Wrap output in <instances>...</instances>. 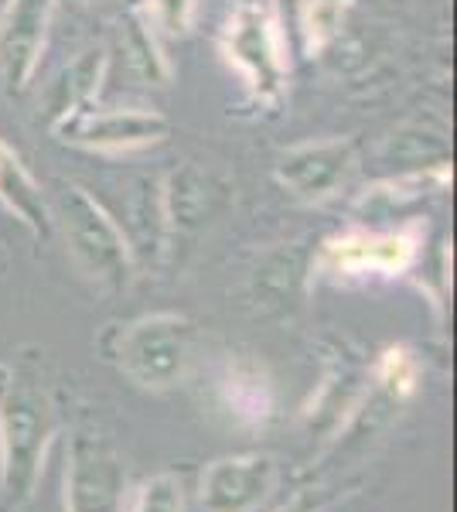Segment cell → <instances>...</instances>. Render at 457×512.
<instances>
[{"mask_svg":"<svg viewBox=\"0 0 457 512\" xmlns=\"http://www.w3.org/2000/svg\"><path fill=\"white\" fill-rule=\"evenodd\" d=\"M58 431V396L38 362L0 359V512H21L35 499Z\"/></svg>","mask_w":457,"mask_h":512,"instance_id":"obj_1","label":"cell"},{"mask_svg":"<svg viewBox=\"0 0 457 512\" xmlns=\"http://www.w3.org/2000/svg\"><path fill=\"white\" fill-rule=\"evenodd\" d=\"M219 52L256 106H284L290 89V48L280 0H232L222 18Z\"/></svg>","mask_w":457,"mask_h":512,"instance_id":"obj_2","label":"cell"},{"mask_svg":"<svg viewBox=\"0 0 457 512\" xmlns=\"http://www.w3.org/2000/svg\"><path fill=\"white\" fill-rule=\"evenodd\" d=\"M45 198L52 229L62 233L65 250H69L82 274L99 287H110V291L130 287V280L137 274V260L113 212L89 188L65 178L52 181Z\"/></svg>","mask_w":457,"mask_h":512,"instance_id":"obj_3","label":"cell"},{"mask_svg":"<svg viewBox=\"0 0 457 512\" xmlns=\"http://www.w3.org/2000/svg\"><path fill=\"white\" fill-rule=\"evenodd\" d=\"M198 328L185 315L157 311L127 325H110L99 338L103 359L147 393H168L188 379Z\"/></svg>","mask_w":457,"mask_h":512,"instance_id":"obj_4","label":"cell"},{"mask_svg":"<svg viewBox=\"0 0 457 512\" xmlns=\"http://www.w3.org/2000/svg\"><path fill=\"white\" fill-rule=\"evenodd\" d=\"M427 226L420 219L403 222L400 229H348L314 253L311 277H324L331 284H355V280L403 277L420 260Z\"/></svg>","mask_w":457,"mask_h":512,"instance_id":"obj_5","label":"cell"},{"mask_svg":"<svg viewBox=\"0 0 457 512\" xmlns=\"http://www.w3.org/2000/svg\"><path fill=\"white\" fill-rule=\"evenodd\" d=\"M127 492V461L113 437L79 420L65 444V512H123Z\"/></svg>","mask_w":457,"mask_h":512,"instance_id":"obj_6","label":"cell"},{"mask_svg":"<svg viewBox=\"0 0 457 512\" xmlns=\"http://www.w3.org/2000/svg\"><path fill=\"white\" fill-rule=\"evenodd\" d=\"M359 171V147L352 137H321L287 147L273 164V178L297 202L321 205L342 195Z\"/></svg>","mask_w":457,"mask_h":512,"instance_id":"obj_7","label":"cell"},{"mask_svg":"<svg viewBox=\"0 0 457 512\" xmlns=\"http://www.w3.org/2000/svg\"><path fill=\"white\" fill-rule=\"evenodd\" d=\"M52 134L69 147L93 154H130L171 137V120L144 106H89L72 120L58 123Z\"/></svg>","mask_w":457,"mask_h":512,"instance_id":"obj_8","label":"cell"},{"mask_svg":"<svg viewBox=\"0 0 457 512\" xmlns=\"http://www.w3.org/2000/svg\"><path fill=\"white\" fill-rule=\"evenodd\" d=\"M369 390V362L355 349H348L338 338L324 342V369L321 383L314 386L311 400L304 407V427L307 434L318 437H338L345 424L359 410L362 396Z\"/></svg>","mask_w":457,"mask_h":512,"instance_id":"obj_9","label":"cell"},{"mask_svg":"<svg viewBox=\"0 0 457 512\" xmlns=\"http://www.w3.org/2000/svg\"><path fill=\"white\" fill-rule=\"evenodd\" d=\"M280 482V461L267 451L226 454L205 465L198 482L202 512H256Z\"/></svg>","mask_w":457,"mask_h":512,"instance_id":"obj_10","label":"cell"},{"mask_svg":"<svg viewBox=\"0 0 457 512\" xmlns=\"http://www.w3.org/2000/svg\"><path fill=\"white\" fill-rule=\"evenodd\" d=\"M55 0H7L0 14V89L18 99L28 93L52 28Z\"/></svg>","mask_w":457,"mask_h":512,"instance_id":"obj_11","label":"cell"},{"mask_svg":"<svg viewBox=\"0 0 457 512\" xmlns=\"http://www.w3.org/2000/svg\"><path fill=\"white\" fill-rule=\"evenodd\" d=\"M226 198H229V188L219 185L209 171L195 168V164L174 168L171 175L161 181V209H164L168 243L209 226V222L219 216L222 205H226Z\"/></svg>","mask_w":457,"mask_h":512,"instance_id":"obj_12","label":"cell"},{"mask_svg":"<svg viewBox=\"0 0 457 512\" xmlns=\"http://www.w3.org/2000/svg\"><path fill=\"white\" fill-rule=\"evenodd\" d=\"M106 69H110L106 48H86L69 69H62V76L48 86L45 106H41V120L48 123V130H55L58 123L72 120L76 113L89 110V106H96Z\"/></svg>","mask_w":457,"mask_h":512,"instance_id":"obj_13","label":"cell"},{"mask_svg":"<svg viewBox=\"0 0 457 512\" xmlns=\"http://www.w3.org/2000/svg\"><path fill=\"white\" fill-rule=\"evenodd\" d=\"M219 396L222 407L229 410V417L236 420L239 427H267L273 417V383L267 376V369L253 359H236L226 366V373L219 379Z\"/></svg>","mask_w":457,"mask_h":512,"instance_id":"obj_14","label":"cell"},{"mask_svg":"<svg viewBox=\"0 0 457 512\" xmlns=\"http://www.w3.org/2000/svg\"><path fill=\"white\" fill-rule=\"evenodd\" d=\"M0 209L11 212L21 226H28L35 236L52 233V216H48L45 188L38 185L18 154L0 140Z\"/></svg>","mask_w":457,"mask_h":512,"instance_id":"obj_15","label":"cell"},{"mask_svg":"<svg viewBox=\"0 0 457 512\" xmlns=\"http://www.w3.org/2000/svg\"><path fill=\"white\" fill-rule=\"evenodd\" d=\"M123 55H127L130 72L147 82V86H168L171 82V62L164 55L161 41H157V28L147 21L144 7L127 14L123 24Z\"/></svg>","mask_w":457,"mask_h":512,"instance_id":"obj_16","label":"cell"},{"mask_svg":"<svg viewBox=\"0 0 457 512\" xmlns=\"http://www.w3.org/2000/svg\"><path fill=\"white\" fill-rule=\"evenodd\" d=\"M348 14H352V0H301V38H304V52L324 55L338 38H342Z\"/></svg>","mask_w":457,"mask_h":512,"instance_id":"obj_17","label":"cell"},{"mask_svg":"<svg viewBox=\"0 0 457 512\" xmlns=\"http://www.w3.org/2000/svg\"><path fill=\"white\" fill-rule=\"evenodd\" d=\"M369 383L372 390H379L389 403L403 407L420 386V362L406 345H389L369 366Z\"/></svg>","mask_w":457,"mask_h":512,"instance_id":"obj_18","label":"cell"},{"mask_svg":"<svg viewBox=\"0 0 457 512\" xmlns=\"http://www.w3.org/2000/svg\"><path fill=\"white\" fill-rule=\"evenodd\" d=\"M311 277V260H307L304 250H280L273 253L260 270H256V287L263 291L267 301L263 304H290L297 297V291L304 287V280Z\"/></svg>","mask_w":457,"mask_h":512,"instance_id":"obj_19","label":"cell"},{"mask_svg":"<svg viewBox=\"0 0 457 512\" xmlns=\"http://www.w3.org/2000/svg\"><path fill=\"white\" fill-rule=\"evenodd\" d=\"M185 478L178 472H157L127 492L123 512H185Z\"/></svg>","mask_w":457,"mask_h":512,"instance_id":"obj_20","label":"cell"},{"mask_svg":"<svg viewBox=\"0 0 457 512\" xmlns=\"http://www.w3.org/2000/svg\"><path fill=\"white\" fill-rule=\"evenodd\" d=\"M198 0H144V14L161 35L181 38L195 24Z\"/></svg>","mask_w":457,"mask_h":512,"instance_id":"obj_21","label":"cell"},{"mask_svg":"<svg viewBox=\"0 0 457 512\" xmlns=\"http://www.w3.org/2000/svg\"><path fill=\"white\" fill-rule=\"evenodd\" d=\"M335 499L331 492H321V489H304V492H297L294 499L284 502L277 512H324L328 509V502Z\"/></svg>","mask_w":457,"mask_h":512,"instance_id":"obj_22","label":"cell"},{"mask_svg":"<svg viewBox=\"0 0 457 512\" xmlns=\"http://www.w3.org/2000/svg\"><path fill=\"white\" fill-rule=\"evenodd\" d=\"M7 270V253H4V246H0V274Z\"/></svg>","mask_w":457,"mask_h":512,"instance_id":"obj_23","label":"cell"}]
</instances>
